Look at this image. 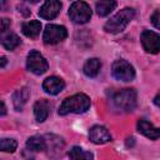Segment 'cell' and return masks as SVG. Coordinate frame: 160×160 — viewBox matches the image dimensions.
Segmentation results:
<instances>
[{
	"label": "cell",
	"mask_w": 160,
	"mask_h": 160,
	"mask_svg": "<svg viewBox=\"0 0 160 160\" xmlns=\"http://www.w3.org/2000/svg\"><path fill=\"white\" fill-rule=\"evenodd\" d=\"M48 66H49L48 61L39 51L32 50L29 52L28 60H26V68L29 71H31L36 75H41L48 70Z\"/></svg>",
	"instance_id": "7"
},
{
	"label": "cell",
	"mask_w": 160,
	"mask_h": 160,
	"mask_svg": "<svg viewBox=\"0 0 160 160\" xmlns=\"http://www.w3.org/2000/svg\"><path fill=\"white\" fill-rule=\"evenodd\" d=\"M60 9H61L60 1H56V0L45 1L39 10V15H40V18H42L45 20H51L58 16V14L60 12Z\"/></svg>",
	"instance_id": "9"
},
{
	"label": "cell",
	"mask_w": 160,
	"mask_h": 160,
	"mask_svg": "<svg viewBox=\"0 0 160 160\" xmlns=\"http://www.w3.org/2000/svg\"><path fill=\"white\" fill-rule=\"evenodd\" d=\"M138 130L145 135L146 138L151 139V140H156L160 138V128H155L151 122L144 120V119H140L138 121Z\"/></svg>",
	"instance_id": "12"
},
{
	"label": "cell",
	"mask_w": 160,
	"mask_h": 160,
	"mask_svg": "<svg viewBox=\"0 0 160 160\" xmlns=\"http://www.w3.org/2000/svg\"><path fill=\"white\" fill-rule=\"evenodd\" d=\"M65 88V82L62 79L58 78V76H49L44 80L42 82V89L51 95H56L59 92H61Z\"/></svg>",
	"instance_id": "11"
},
{
	"label": "cell",
	"mask_w": 160,
	"mask_h": 160,
	"mask_svg": "<svg viewBox=\"0 0 160 160\" xmlns=\"http://www.w3.org/2000/svg\"><path fill=\"white\" fill-rule=\"evenodd\" d=\"M29 90L26 88H21L19 90H16L12 95V102H14V106L16 110H21L22 106L25 105V102L28 101L29 99Z\"/></svg>",
	"instance_id": "17"
},
{
	"label": "cell",
	"mask_w": 160,
	"mask_h": 160,
	"mask_svg": "<svg viewBox=\"0 0 160 160\" xmlns=\"http://www.w3.org/2000/svg\"><path fill=\"white\" fill-rule=\"evenodd\" d=\"M100 68H101V62H100V60L96 59V58H92V59H89V60L84 64L82 70H84V74H85L86 76H89V78H94V76H96V75L99 74Z\"/></svg>",
	"instance_id": "16"
},
{
	"label": "cell",
	"mask_w": 160,
	"mask_h": 160,
	"mask_svg": "<svg viewBox=\"0 0 160 160\" xmlns=\"http://www.w3.org/2000/svg\"><path fill=\"white\" fill-rule=\"evenodd\" d=\"M8 28H10V20L9 19H1V32H5L8 30Z\"/></svg>",
	"instance_id": "23"
},
{
	"label": "cell",
	"mask_w": 160,
	"mask_h": 160,
	"mask_svg": "<svg viewBox=\"0 0 160 160\" xmlns=\"http://www.w3.org/2000/svg\"><path fill=\"white\" fill-rule=\"evenodd\" d=\"M66 36H68V31H66L65 26L49 24L44 30L42 40L48 45H54V44H58V42L62 41Z\"/></svg>",
	"instance_id": "5"
},
{
	"label": "cell",
	"mask_w": 160,
	"mask_h": 160,
	"mask_svg": "<svg viewBox=\"0 0 160 160\" xmlns=\"http://www.w3.org/2000/svg\"><path fill=\"white\" fill-rule=\"evenodd\" d=\"M90 108V98L85 94H75L70 98H66L60 108H59V115H68L70 112L81 114L85 112Z\"/></svg>",
	"instance_id": "1"
},
{
	"label": "cell",
	"mask_w": 160,
	"mask_h": 160,
	"mask_svg": "<svg viewBox=\"0 0 160 160\" xmlns=\"http://www.w3.org/2000/svg\"><path fill=\"white\" fill-rule=\"evenodd\" d=\"M26 148L31 151H45L48 149V142L45 140V136L34 135L28 139Z\"/></svg>",
	"instance_id": "14"
},
{
	"label": "cell",
	"mask_w": 160,
	"mask_h": 160,
	"mask_svg": "<svg viewBox=\"0 0 160 160\" xmlns=\"http://www.w3.org/2000/svg\"><path fill=\"white\" fill-rule=\"evenodd\" d=\"M134 15H135L134 9L124 8L118 14H115L110 20L106 21V24L104 25V30L110 34H118L126 28V25L132 20Z\"/></svg>",
	"instance_id": "2"
},
{
	"label": "cell",
	"mask_w": 160,
	"mask_h": 160,
	"mask_svg": "<svg viewBox=\"0 0 160 160\" xmlns=\"http://www.w3.org/2000/svg\"><path fill=\"white\" fill-rule=\"evenodd\" d=\"M116 6V2L115 1H98L95 4V8H96V12L98 15L100 16H106L109 15L114 8Z\"/></svg>",
	"instance_id": "20"
},
{
	"label": "cell",
	"mask_w": 160,
	"mask_h": 160,
	"mask_svg": "<svg viewBox=\"0 0 160 160\" xmlns=\"http://www.w3.org/2000/svg\"><path fill=\"white\" fill-rule=\"evenodd\" d=\"M49 114H50V102L48 100L42 99L34 104V115L39 122L45 121Z\"/></svg>",
	"instance_id": "13"
},
{
	"label": "cell",
	"mask_w": 160,
	"mask_h": 160,
	"mask_svg": "<svg viewBox=\"0 0 160 160\" xmlns=\"http://www.w3.org/2000/svg\"><path fill=\"white\" fill-rule=\"evenodd\" d=\"M5 64H6V58H5V56H2V58H1V68H4V66H5Z\"/></svg>",
	"instance_id": "26"
},
{
	"label": "cell",
	"mask_w": 160,
	"mask_h": 160,
	"mask_svg": "<svg viewBox=\"0 0 160 160\" xmlns=\"http://www.w3.org/2000/svg\"><path fill=\"white\" fill-rule=\"evenodd\" d=\"M69 16L76 24H85L91 18V9L85 1H75L70 5Z\"/></svg>",
	"instance_id": "4"
},
{
	"label": "cell",
	"mask_w": 160,
	"mask_h": 160,
	"mask_svg": "<svg viewBox=\"0 0 160 160\" xmlns=\"http://www.w3.org/2000/svg\"><path fill=\"white\" fill-rule=\"evenodd\" d=\"M154 104H155L156 106H159V108H160V92L155 96V99H154Z\"/></svg>",
	"instance_id": "24"
},
{
	"label": "cell",
	"mask_w": 160,
	"mask_h": 160,
	"mask_svg": "<svg viewBox=\"0 0 160 160\" xmlns=\"http://www.w3.org/2000/svg\"><path fill=\"white\" fill-rule=\"evenodd\" d=\"M140 40H141V44L145 51L150 54H158L160 51V35L159 34L151 30H144L140 35Z\"/></svg>",
	"instance_id": "8"
},
{
	"label": "cell",
	"mask_w": 160,
	"mask_h": 160,
	"mask_svg": "<svg viewBox=\"0 0 160 160\" xmlns=\"http://www.w3.org/2000/svg\"><path fill=\"white\" fill-rule=\"evenodd\" d=\"M22 34L30 39H35L38 38V35L40 34V30H41V24L40 21L38 20H31V21H28V22H24L22 26Z\"/></svg>",
	"instance_id": "15"
},
{
	"label": "cell",
	"mask_w": 160,
	"mask_h": 160,
	"mask_svg": "<svg viewBox=\"0 0 160 160\" xmlns=\"http://www.w3.org/2000/svg\"><path fill=\"white\" fill-rule=\"evenodd\" d=\"M5 112H6L5 104H4V101H1V115H5Z\"/></svg>",
	"instance_id": "25"
},
{
	"label": "cell",
	"mask_w": 160,
	"mask_h": 160,
	"mask_svg": "<svg viewBox=\"0 0 160 160\" xmlns=\"http://www.w3.org/2000/svg\"><path fill=\"white\" fill-rule=\"evenodd\" d=\"M18 148V142L14 140V139H1L0 141V149L5 152H14Z\"/></svg>",
	"instance_id": "21"
},
{
	"label": "cell",
	"mask_w": 160,
	"mask_h": 160,
	"mask_svg": "<svg viewBox=\"0 0 160 160\" xmlns=\"http://www.w3.org/2000/svg\"><path fill=\"white\" fill-rule=\"evenodd\" d=\"M150 20H151L152 25H154L156 29H160V10H156V11L151 15Z\"/></svg>",
	"instance_id": "22"
},
{
	"label": "cell",
	"mask_w": 160,
	"mask_h": 160,
	"mask_svg": "<svg viewBox=\"0 0 160 160\" xmlns=\"http://www.w3.org/2000/svg\"><path fill=\"white\" fill-rule=\"evenodd\" d=\"M69 158L70 160H92V154L89 151H85L79 146H74L69 151Z\"/></svg>",
	"instance_id": "19"
},
{
	"label": "cell",
	"mask_w": 160,
	"mask_h": 160,
	"mask_svg": "<svg viewBox=\"0 0 160 160\" xmlns=\"http://www.w3.org/2000/svg\"><path fill=\"white\" fill-rule=\"evenodd\" d=\"M89 139L94 144H105V142L111 140V135L106 128L100 126V125H95L89 131Z\"/></svg>",
	"instance_id": "10"
},
{
	"label": "cell",
	"mask_w": 160,
	"mask_h": 160,
	"mask_svg": "<svg viewBox=\"0 0 160 160\" xmlns=\"http://www.w3.org/2000/svg\"><path fill=\"white\" fill-rule=\"evenodd\" d=\"M20 42H21L20 38H19L16 34H14V32H9V34H6V35H4V36L1 38V44H2V46H4L5 49H8V50H14V49H16V48L20 45Z\"/></svg>",
	"instance_id": "18"
},
{
	"label": "cell",
	"mask_w": 160,
	"mask_h": 160,
	"mask_svg": "<svg viewBox=\"0 0 160 160\" xmlns=\"http://www.w3.org/2000/svg\"><path fill=\"white\" fill-rule=\"evenodd\" d=\"M111 101L119 111H132L136 106V91L134 89H122L114 94Z\"/></svg>",
	"instance_id": "3"
},
{
	"label": "cell",
	"mask_w": 160,
	"mask_h": 160,
	"mask_svg": "<svg viewBox=\"0 0 160 160\" xmlns=\"http://www.w3.org/2000/svg\"><path fill=\"white\" fill-rule=\"evenodd\" d=\"M111 71H112V76L120 81H131L135 78L134 68L126 60H122V59L116 60L112 64Z\"/></svg>",
	"instance_id": "6"
}]
</instances>
